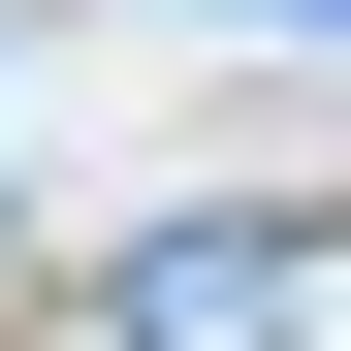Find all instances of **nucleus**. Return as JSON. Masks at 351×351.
<instances>
[{"label":"nucleus","instance_id":"f257e3e1","mask_svg":"<svg viewBox=\"0 0 351 351\" xmlns=\"http://www.w3.org/2000/svg\"><path fill=\"white\" fill-rule=\"evenodd\" d=\"M223 32H351V0H223Z\"/></svg>","mask_w":351,"mask_h":351}]
</instances>
